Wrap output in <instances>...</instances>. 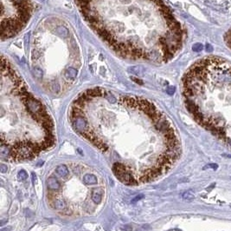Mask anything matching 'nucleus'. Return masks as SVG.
<instances>
[{
	"instance_id": "f257e3e1",
	"label": "nucleus",
	"mask_w": 231,
	"mask_h": 231,
	"mask_svg": "<svg viewBox=\"0 0 231 231\" xmlns=\"http://www.w3.org/2000/svg\"><path fill=\"white\" fill-rule=\"evenodd\" d=\"M69 122L111 163L127 185L158 179L178 160L175 129L151 101L102 87L80 93L69 108Z\"/></svg>"
},
{
	"instance_id": "1a4fd4ad",
	"label": "nucleus",
	"mask_w": 231,
	"mask_h": 231,
	"mask_svg": "<svg viewBox=\"0 0 231 231\" xmlns=\"http://www.w3.org/2000/svg\"><path fill=\"white\" fill-rule=\"evenodd\" d=\"M183 198L185 199V200H193L195 198V194L193 192L192 190H188L186 192H184L183 194Z\"/></svg>"
},
{
	"instance_id": "f8f14e48",
	"label": "nucleus",
	"mask_w": 231,
	"mask_h": 231,
	"mask_svg": "<svg viewBox=\"0 0 231 231\" xmlns=\"http://www.w3.org/2000/svg\"><path fill=\"white\" fill-rule=\"evenodd\" d=\"M211 168V169H217V168H218V165L217 164H216V163H211V164H209V165H207V166H205L204 167V169H205L206 168Z\"/></svg>"
},
{
	"instance_id": "39448f33",
	"label": "nucleus",
	"mask_w": 231,
	"mask_h": 231,
	"mask_svg": "<svg viewBox=\"0 0 231 231\" xmlns=\"http://www.w3.org/2000/svg\"><path fill=\"white\" fill-rule=\"evenodd\" d=\"M30 64L42 87L59 96L76 81L81 66L80 48L71 27L58 17L41 21L32 34Z\"/></svg>"
},
{
	"instance_id": "0eeeda50",
	"label": "nucleus",
	"mask_w": 231,
	"mask_h": 231,
	"mask_svg": "<svg viewBox=\"0 0 231 231\" xmlns=\"http://www.w3.org/2000/svg\"><path fill=\"white\" fill-rule=\"evenodd\" d=\"M83 180H84V182L87 184V185H89V186H93V185H95L98 183V179H97V177L94 174H90V173H87L83 176Z\"/></svg>"
},
{
	"instance_id": "ddd939ff",
	"label": "nucleus",
	"mask_w": 231,
	"mask_h": 231,
	"mask_svg": "<svg viewBox=\"0 0 231 231\" xmlns=\"http://www.w3.org/2000/svg\"><path fill=\"white\" fill-rule=\"evenodd\" d=\"M222 156H226V157H231V155H227L226 154H224V155H222Z\"/></svg>"
},
{
	"instance_id": "6e6552de",
	"label": "nucleus",
	"mask_w": 231,
	"mask_h": 231,
	"mask_svg": "<svg viewBox=\"0 0 231 231\" xmlns=\"http://www.w3.org/2000/svg\"><path fill=\"white\" fill-rule=\"evenodd\" d=\"M55 174H57L60 177H66L69 174V169L66 165L63 164V165H60V166L56 168Z\"/></svg>"
},
{
	"instance_id": "20e7f679",
	"label": "nucleus",
	"mask_w": 231,
	"mask_h": 231,
	"mask_svg": "<svg viewBox=\"0 0 231 231\" xmlns=\"http://www.w3.org/2000/svg\"><path fill=\"white\" fill-rule=\"evenodd\" d=\"M182 94L193 118L231 148V63L197 60L182 78Z\"/></svg>"
},
{
	"instance_id": "f03ea898",
	"label": "nucleus",
	"mask_w": 231,
	"mask_h": 231,
	"mask_svg": "<svg viewBox=\"0 0 231 231\" xmlns=\"http://www.w3.org/2000/svg\"><path fill=\"white\" fill-rule=\"evenodd\" d=\"M74 2L91 30L122 58L166 64L183 47V26L164 0Z\"/></svg>"
},
{
	"instance_id": "9d476101",
	"label": "nucleus",
	"mask_w": 231,
	"mask_h": 231,
	"mask_svg": "<svg viewBox=\"0 0 231 231\" xmlns=\"http://www.w3.org/2000/svg\"><path fill=\"white\" fill-rule=\"evenodd\" d=\"M224 40H225V43L227 44V45L231 49V29L225 34Z\"/></svg>"
},
{
	"instance_id": "423d86ee",
	"label": "nucleus",
	"mask_w": 231,
	"mask_h": 231,
	"mask_svg": "<svg viewBox=\"0 0 231 231\" xmlns=\"http://www.w3.org/2000/svg\"><path fill=\"white\" fill-rule=\"evenodd\" d=\"M1 40L12 38L28 25L33 12L31 0H1Z\"/></svg>"
},
{
	"instance_id": "9b49d317",
	"label": "nucleus",
	"mask_w": 231,
	"mask_h": 231,
	"mask_svg": "<svg viewBox=\"0 0 231 231\" xmlns=\"http://www.w3.org/2000/svg\"><path fill=\"white\" fill-rule=\"evenodd\" d=\"M27 177H28V174L26 173L25 170H24V169H22L19 173H18V175H17V178L18 180H20V181H24V180L27 179Z\"/></svg>"
},
{
	"instance_id": "7ed1b4c3",
	"label": "nucleus",
	"mask_w": 231,
	"mask_h": 231,
	"mask_svg": "<svg viewBox=\"0 0 231 231\" xmlns=\"http://www.w3.org/2000/svg\"><path fill=\"white\" fill-rule=\"evenodd\" d=\"M1 154L14 161L30 160L55 142V126L46 107L26 85L13 64L1 57Z\"/></svg>"
}]
</instances>
